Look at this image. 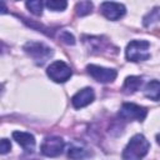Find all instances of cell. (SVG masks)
<instances>
[{
	"label": "cell",
	"instance_id": "cell-1",
	"mask_svg": "<svg viewBox=\"0 0 160 160\" xmlns=\"http://www.w3.org/2000/svg\"><path fill=\"white\" fill-rule=\"evenodd\" d=\"M149 149L150 144L148 139L141 134H136L122 150V160H142Z\"/></svg>",
	"mask_w": 160,
	"mask_h": 160
},
{
	"label": "cell",
	"instance_id": "cell-2",
	"mask_svg": "<svg viewBox=\"0 0 160 160\" xmlns=\"http://www.w3.org/2000/svg\"><path fill=\"white\" fill-rule=\"evenodd\" d=\"M150 42L146 40H131L125 50V56L129 61H144L150 58Z\"/></svg>",
	"mask_w": 160,
	"mask_h": 160
},
{
	"label": "cell",
	"instance_id": "cell-3",
	"mask_svg": "<svg viewBox=\"0 0 160 160\" xmlns=\"http://www.w3.org/2000/svg\"><path fill=\"white\" fill-rule=\"evenodd\" d=\"M24 50L29 56H31L34 59V61L38 65L45 64L54 54L51 48H49L45 44L39 42V41H29V42H26L24 45Z\"/></svg>",
	"mask_w": 160,
	"mask_h": 160
},
{
	"label": "cell",
	"instance_id": "cell-4",
	"mask_svg": "<svg viewBox=\"0 0 160 160\" xmlns=\"http://www.w3.org/2000/svg\"><path fill=\"white\" fill-rule=\"evenodd\" d=\"M46 74L55 82H65L71 78L72 71L66 62L61 60H56L48 66Z\"/></svg>",
	"mask_w": 160,
	"mask_h": 160
},
{
	"label": "cell",
	"instance_id": "cell-5",
	"mask_svg": "<svg viewBox=\"0 0 160 160\" xmlns=\"http://www.w3.org/2000/svg\"><path fill=\"white\" fill-rule=\"evenodd\" d=\"M146 115H148L146 108L136 105L134 102L122 104L119 111V116L126 121H144Z\"/></svg>",
	"mask_w": 160,
	"mask_h": 160
},
{
	"label": "cell",
	"instance_id": "cell-6",
	"mask_svg": "<svg viewBox=\"0 0 160 160\" xmlns=\"http://www.w3.org/2000/svg\"><path fill=\"white\" fill-rule=\"evenodd\" d=\"M86 71L88 74L95 79L99 82H111L116 79L118 72L115 69H109V68H102L99 65H94L90 64L86 66Z\"/></svg>",
	"mask_w": 160,
	"mask_h": 160
},
{
	"label": "cell",
	"instance_id": "cell-7",
	"mask_svg": "<svg viewBox=\"0 0 160 160\" xmlns=\"http://www.w3.org/2000/svg\"><path fill=\"white\" fill-rule=\"evenodd\" d=\"M65 142L59 136H49L46 138L41 144V154L48 158H56L59 156L64 150Z\"/></svg>",
	"mask_w": 160,
	"mask_h": 160
},
{
	"label": "cell",
	"instance_id": "cell-8",
	"mask_svg": "<svg viewBox=\"0 0 160 160\" xmlns=\"http://www.w3.org/2000/svg\"><path fill=\"white\" fill-rule=\"evenodd\" d=\"M100 10L102 12V15L111 21H116L119 19H121L125 12L126 9L122 4L120 2H114V1H105L100 5Z\"/></svg>",
	"mask_w": 160,
	"mask_h": 160
},
{
	"label": "cell",
	"instance_id": "cell-9",
	"mask_svg": "<svg viewBox=\"0 0 160 160\" xmlns=\"http://www.w3.org/2000/svg\"><path fill=\"white\" fill-rule=\"evenodd\" d=\"M95 99V94L94 90L91 88H84L81 90H79L72 98H71V104L75 109H81L88 106L89 104H91Z\"/></svg>",
	"mask_w": 160,
	"mask_h": 160
},
{
	"label": "cell",
	"instance_id": "cell-10",
	"mask_svg": "<svg viewBox=\"0 0 160 160\" xmlns=\"http://www.w3.org/2000/svg\"><path fill=\"white\" fill-rule=\"evenodd\" d=\"M12 138L14 140L22 146V149L26 152H31L35 149V138L34 135H31L30 132H25V131H14L12 132Z\"/></svg>",
	"mask_w": 160,
	"mask_h": 160
},
{
	"label": "cell",
	"instance_id": "cell-11",
	"mask_svg": "<svg viewBox=\"0 0 160 160\" xmlns=\"http://www.w3.org/2000/svg\"><path fill=\"white\" fill-rule=\"evenodd\" d=\"M144 95L150 100L159 101L160 100V81L158 80L149 81L144 88Z\"/></svg>",
	"mask_w": 160,
	"mask_h": 160
},
{
	"label": "cell",
	"instance_id": "cell-12",
	"mask_svg": "<svg viewBox=\"0 0 160 160\" xmlns=\"http://www.w3.org/2000/svg\"><path fill=\"white\" fill-rule=\"evenodd\" d=\"M141 84H142V79L140 76H135V75L128 76L124 81V85H122L121 90H122L124 94H132L136 90H139Z\"/></svg>",
	"mask_w": 160,
	"mask_h": 160
},
{
	"label": "cell",
	"instance_id": "cell-13",
	"mask_svg": "<svg viewBox=\"0 0 160 160\" xmlns=\"http://www.w3.org/2000/svg\"><path fill=\"white\" fill-rule=\"evenodd\" d=\"M68 156L71 160H84V159H86V158L90 156V152L84 146L72 144L69 148V150H68Z\"/></svg>",
	"mask_w": 160,
	"mask_h": 160
},
{
	"label": "cell",
	"instance_id": "cell-14",
	"mask_svg": "<svg viewBox=\"0 0 160 160\" xmlns=\"http://www.w3.org/2000/svg\"><path fill=\"white\" fill-rule=\"evenodd\" d=\"M75 10H76V14L79 16L89 15L91 12V10H92V2L91 1H80V2L76 4Z\"/></svg>",
	"mask_w": 160,
	"mask_h": 160
},
{
	"label": "cell",
	"instance_id": "cell-15",
	"mask_svg": "<svg viewBox=\"0 0 160 160\" xmlns=\"http://www.w3.org/2000/svg\"><path fill=\"white\" fill-rule=\"evenodd\" d=\"M45 5L52 11H62L66 9L68 2L65 0H49L45 2Z\"/></svg>",
	"mask_w": 160,
	"mask_h": 160
},
{
	"label": "cell",
	"instance_id": "cell-16",
	"mask_svg": "<svg viewBox=\"0 0 160 160\" xmlns=\"http://www.w3.org/2000/svg\"><path fill=\"white\" fill-rule=\"evenodd\" d=\"M26 8L29 9V11L36 16H40L42 14V2L39 1V0H31V1H28L26 4Z\"/></svg>",
	"mask_w": 160,
	"mask_h": 160
},
{
	"label": "cell",
	"instance_id": "cell-17",
	"mask_svg": "<svg viewBox=\"0 0 160 160\" xmlns=\"http://www.w3.org/2000/svg\"><path fill=\"white\" fill-rule=\"evenodd\" d=\"M159 9L158 8H155L151 12H149L146 16H145V19H144V25L145 26H148L149 24H151L152 21H155L156 19H159L160 18V14H159V11H158Z\"/></svg>",
	"mask_w": 160,
	"mask_h": 160
},
{
	"label": "cell",
	"instance_id": "cell-18",
	"mask_svg": "<svg viewBox=\"0 0 160 160\" xmlns=\"http://www.w3.org/2000/svg\"><path fill=\"white\" fill-rule=\"evenodd\" d=\"M60 40H61L62 42L68 44V45H74V44H75V38H74L69 31H66V30L61 31V34H60Z\"/></svg>",
	"mask_w": 160,
	"mask_h": 160
},
{
	"label": "cell",
	"instance_id": "cell-19",
	"mask_svg": "<svg viewBox=\"0 0 160 160\" xmlns=\"http://www.w3.org/2000/svg\"><path fill=\"white\" fill-rule=\"evenodd\" d=\"M10 149H11V142L8 139H1V141H0V152L6 154V152L10 151Z\"/></svg>",
	"mask_w": 160,
	"mask_h": 160
},
{
	"label": "cell",
	"instance_id": "cell-20",
	"mask_svg": "<svg viewBox=\"0 0 160 160\" xmlns=\"http://www.w3.org/2000/svg\"><path fill=\"white\" fill-rule=\"evenodd\" d=\"M156 142L160 145V132H159V134H156Z\"/></svg>",
	"mask_w": 160,
	"mask_h": 160
}]
</instances>
